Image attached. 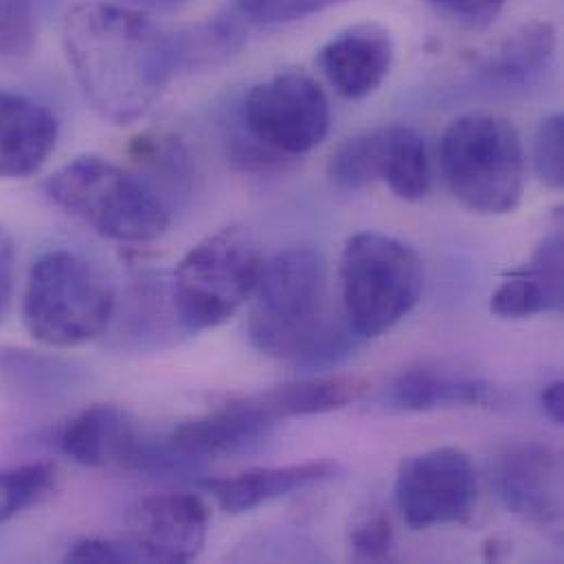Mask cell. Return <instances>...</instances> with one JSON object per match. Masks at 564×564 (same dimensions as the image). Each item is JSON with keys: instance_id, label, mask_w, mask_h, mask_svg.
Here are the masks:
<instances>
[{"instance_id": "5bb4252c", "label": "cell", "mask_w": 564, "mask_h": 564, "mask_svg": "<svg viewBox=\"0 0 564 564\" xmlns=\"http://www.w3.org/2000/svg\"><path fill=\"white\" fill-rule=\"evenodd\" d=\"M393 37L378 22H360L332 35L316 62L332 88L345 99H365L376 93L393 66Z\"/></svg>"}, {"instance_id": "7a4b0ae2", "label": "cell", "mask_w": 564, "mask_h": 564, "mask_svg": "<svg viewBox=\"0 0 564 564\" xmlns=\"http://www.w3.org/2000/svg\"><path fill=\"white\" fill-rule=\"evenodd\" d=\"M249 314V336L267 356L325 369L351 354L356 336L332 318L318 251L292 247L264 264Z\"/></svg>"}, {"instance_id": "1f68e13d", "label": "cell", "mask_w": 564, "mask_h": 564, "mask_svg": "<svg viewBox=\"0 0 564 564\" xmlns=\"http://www.w3.org/2000/svg\"><path fill=\"white\" fill-rule=\"evenodd\" d=\"M66 563L117 564L134 563L126 543H112L104 539H82L64 556Z\"/></svg>"}, {"instance_id": "9a60e30c", "label": "cell", "mask_w": 564, "mask_h": 564, "mask_svg": "<svg viewBox=\"0 0 564 564\" xmlns=\"http://www.w3.org/2000/svg\"><path fill=\"white\" fill-rule=\"evenodd\" d=\"M59 139V121L44 104L0 90V178L35 176Z\"/></svg>"}, {"instance_id": "d6986e66", "label": "cell", "mask_w": 564, "mask_h": 564, "mask_svg": "<svg viewBox=\"0 0 564 564\" xmlns=\"http://www.w3.org/2000/svg\"><path fill=\"white\" fill-rule=\"evenodd\" d=\"M174 68L178 73H203L227 64L247 44V22L231 9L198 24L170 31Z\"/></svg>"}, {"instance_id": "5b68a950", "label": "cell", "mask_w": 564, "mask_h": 564, "mask_svg": "<svg viewBox=\"0 0 564 564\" xmlns=\"http://www.w3.org/2000/svg\"><path fill=\"white\" fill-rule=\"evenodd\" d=\"M264 264L262 245L247 227L231 225L200 240L170 280L178 327L198 334L229 321L253 296Z\"/></svg>"}, {"instance_id": "836d02e7", "label": "cell", "mask_w": 564, "mask_h": 564, "mask_svg": "<svg viewBox=\"0 0 564 564\" xmlns=\"http://www.w3.org/2000/svg\"><path fill=\"white\" fill-rule=\"evenodd\" d=\"M121 7H128L132 11L145 13V15H159V13H174L187 7L192 0H110Z\"/></svg>"}, {"instance_id": "ac0fdd59", "label": "cell", "mask_w": 564, "mask_h": 564, "mask_svg": "<svg viewBox=\"0 0 564 564\" xmlns=\"http://www.w3.org/2000/svg\"><path fill=\"white\" fill-rule=\"evenodd\" d=\"M556 46L558 33L552 22L523 24L486 57L481 79L497 90H525L550 70Z\"/></svg>"}, {"instance_id": "8fae6325", "label": "cell", "mask_w": 564, "mask_h": 564, "mask_svg": "<svg viewBox=\"0 0 564 564\" xmlns=\"http://www.w3.org/2000/svg\"><path fill=\"white\" fill-rule=\"evenodd\" d=\"M207 503L192 492H163L141 499L128 514L126 547L134 561L189 563L209 536Z\"/></svg>"}, {"instance_id": "4fadbf2b", "label": "cell", "mask_w": 564, "mask_h": 564, "mask_svg": "<svg viewBox=\"0 0 564 564\" xmlns=\"http://www.w3.org/2000/svg\"><path fill=\"white\" fill-rule=\"evenodd\" d=\"M275 424L249 395L183 422L167 437V446L187 464L234 457L256 448Z\"/></svg>"}, {"instance_id": "d4e9b609", "label": "cell", "mask_w": 564, "mask_h": 564, "mask_svg": "<svg viewBox=\"0 0 564 564\" xmlns=\"http://www.w3.org/2000/svg\"><path fill=\"white\" fill-rule=\"evenodd\" d=\"M64 0H0V57H22Z\"/></svg>"}, {"instance_id": "d6a6232c", "label": "cell", "mask_w": 564, "mask_h": 564, "mask_svg": "<svg viewBox=\"0 0 564 564\" xmlns=\"http://www.w3.org/2000/svg\"><path fill=\"white\" fill-rule=\"evenodd\" d=\"M15 269H18V251L11 234L0 225V323L9 314L13 290H15Z\"/></svg>"}, {"instance_id": "603a6c76", "label": "cell", "mask_w": 564, "mask_h": 564, "mask_svg": "<svg viewBox=\"0 0 564 564\" xmlns=\"http://www.w3.org/2000/svg\"><path fill=\"white\" fill-rule=\"evenodd\" d=\"M57 488V470L48 462H31L0 470V523L42 506Z\"/></svg>"}, {"instance_id": "e575fe53", "label": "cell", "mask_w": 564, "mask_h": 564, "mask_svg": "<svg viewBox=\"0 0 564 564\" xmlns=\"http://www.w3.org/2000/svg\"><path fill=\"white\" fill-rule=\"evenodd\" d=\"M541 406L547 413V417L556 424H564V384L563 380L550 382L541 391Z\"/></svg>"}, {"instance_id": "ffe728a7", "label": "cell", "mask_w": 564, "mask_h": 564, "mask_svg": "<svg viewBox=\"0 0 564 564\" xmlns=\"http://www.w3.org/2000/svg\"><path fill=\"white\" fill-rule=\"evenodd\" d=\"M488 395L490 387L486 380L431 367H415L400 373L389 389L391 404L404 411L477 406L484 404Z\"/></svg>"}, {"instance_id": "f546056e", "label": "cell", "mask_w": 564, "mask_h": 564, "mask_svg": "<svg viewBox=\"0 0 564 564\" xmlns=\"http://www.w3.org/2000/svg\"><path fill=\"white\" fill-rule=\"evenodd\" d=\"M534 167L539 178L554 192L564 185V119L563 115L547 117L534 143Z\"/></svg>"}, {"instance_id": "83f0119b", "label": "cell", "mask_w": 564, "mask_h": 564, "mask_svg": "<svg viewBox=\"0 0 564 564\" xmlns=\"http://www.w3.org/2000/svg\"><path fill=\"white\" fill-rule=\"evenodd\" d=\"M354 0H234V11L256 26H278L303 20Z\"/></svg>"}, {"instance_id": "277c9868", "label": "cell", "mask_w": 564, "mask_h": 564, "mask_svg": "<svg viewBox=\"0 0 564 564\" xmlns=\"http://www.w3.org/2000/svg\"><path fill=\"white\" fill-rule=\"evenodd\" d=\"M440 163L451 194L466 209L506 216L521 205L528 159L512 121L497 115L457 117L442 137Z\"/></svg>"}, {"instance_id": "e0dca14e", "label": "cell", "mask_w": 564, "mask_h": 564, "mask_svg": "<svg viewBox=\"0 0 564 564\" xmlns=\"http://www.w3.org/2000/svg\"><path fill=\"white\" fill-rule=\"evenodd\" d=\"M563 236H547L534 258L508 273L492 294V312L501 318H530L543 312L563 310Z\"/></svg>"}, {"instance_id": "9c48e42d", "label": "cell", "mask_w": 564, "mask_h": 564, "mask_svg": "<svg viewBox=\"0 0 564 564\" xmlns=\"http://www.w3.org/2000/svg\"><path fill=\"white\" fill-rule=\"evenodd\" d=\"M395 506L411 530L464 525L479 501V475L462 448H433L400 462Z\"/></svg>"}, {"instance_id": "ba28073f", "label": "cell", "mask_w": 564, "mask_h": 564, "mask_svg": "<svg viewBox=\"0 0 564 564\" xmlns=\"http://www.w3.org/2000/svg\"><path fill=\"white\" fill-rule=\"evenodd\" d=\"M231 123L285 163L325 141L332 108L314 77L303 70H282L245 93Z\"/></svg>"}, {"instance_id": "3957f363", "label": "cell", "mask_w": 564, "mask_h": 564, "mask_svg": "<svg viewBox=\"0 0 564 564\" xmlns=\"http://www.w3.org/2000/svg\"><path fill=\"white\" fill-rule=\"evenodd\" d=\"M53 205L121 245H148L170 229V207L139 174L86 154L68 161L44 181Z\"/></svg>"}, {"instance_id": "8992f818", "label": "cell", "mask_w": 564, "mask_h": 564, "mask_svg": "<svg viewBox=\"0 0 564 564\" xmlns=\"http://www.w3.org/2000/svg\"><path fill=\"white\" fill-rule=\"evenodd\" d=\"M117 296L104 273L77 253H42L24 285L22 321L48 347H75L101 336L115 318Z\"/></svg>"}, {"instance_id": "7402d4cb", "label": "cell", "mask_w": 564, "mask_h": 564, "mask_svg": "<svg viewBox=\"0 0 564 564\" xmlns=\"http://www.w3.org/2000/svg\"><path fill=\"white\" fill-rule=\"evenodd\" d=\"M382 130L380 181L404 203H420L431 189V163L424 137L404 123Z\"/></svg>"}, {"instance_id": "6da1fadb", "label": "cell", "mask_w": 564, "mask_h": 564, "mask_svg": "<svg viewBox=\"0 0 564 564\" xmlns=\"http://www.w3.org/2000/svg\"><path fill=\"white\" fill-rule=\"evenodd\" d=\"M62 44L84 97L117 126L141 119L176 75L170 31L110 0L75 4Z\"/></svg>"}, {"instance_id": "44dd1931", "label": "cell", "mask_w": 564, "mask_h": 564, "mask_svg": "<svg viewBox=\"0 0 564 564\" xmlns=\"http://www.w3.org/2000/svg\"><path fill=\"white\" fill-rule=\"evenodd\" d=\"M365 391V382L351 376H325V378H303L285 382L275 389L253 395L260 409L275 422L301 415H321L338 411Z\"/></svg>"}, {"instance_id": "2e32d148", "label": "cell", "mask_w": 564, "mask_h": 564, "mask_svg": "<svg viewBox=\"0 0 564 564\" xmlns=\"http://www.w3.org/2000/svg\"><path fill=\"white\" fill-rule=\"evenodd\" d=\"M340 466L332 459H314L280 468H253L227 479H207L203 486L227 514H247L264 503L336 479Z\"/></svg>"}, {"instance_id": "7c38bea8", "label": "cell", "mask_w": 564, "mask_h": 564, "mask_svg": "<svg viewBox=\"0 0 564 564\" xmlns=\"http://www.w3.org/2000/svg\"><path fill=\"white\" fill-rule=\"evenodd\" d=\"M492 484L501 503L536 528H554L563 519V462L539 442L503 451L492 468Z\"/></svg>"}, {"instance_id": "484cf974", "label": "cell", "mask_w": 564, "mask_h": 564, "mask_svg": "<svg viewBox=\"0 0 564 564\" xmlns=\"http://www.w3.org/2000/svg\"><path fill=\"white\" fill-rule=\"evenodd\" d=\"M0 380L31 398L51 393L62 382V365L29 349L0 347Z\"/></svg>"}, {"instance_id": "f1b7e54d", "label": "cell", "mask_w": 564, "mask_h": 564, "mask_svg": "<svg viewBox=\"0 0 564 564\" xmlns=\"http://www.w3.org/2000/svg\"><path fill=\"white\" fill-rule=\"evenodd\" d=\"M349 547L358 563H391L395 558V534L389 514L376 512L360 521L351 530Z\"/></svg>"}, {"instance_id": "4dcf8cb0", "label": "cell", "mask_w": 564, "mask_h": 564, "mask_svg": "<svg viewBox=\"0 0 564 564\" xmlns=\"http://www.w3.org/2000/svg\"><path fill=\"white\" fill-rule=\"evenodd\" d=\"M426 2L468 29L490 26L506 7V0H426Z\"/></svg>"}, {"instance_id": "cb8c5ba5", "label": "cell", "mask_w": 564, "mask_h": 564, "mask_svg": "<svg viewBox=\"0 0 564 564\" xmlns=\"http://www.w3.org/2000/svg\"><path fill=\"white\" fill-rule=\"evenodd\" d=\"M380 150L382 130L347 139L329 159L327 176L332 185L343 192H360L380 181Z\"/></svg>"}, {"instance_id": "52a82bcc", "label": "cell", "mask_w": 564, "mask_h": 564, "mask_svg": "<svg viewBox=\"0 0 564 564\" xmlns=\"http://www.w3.org/2000/svg\"><path fill=\"white\" fill-rule=\"evenodd\" d=\"M345 325L356 338H376L398 325L420 301L424 267L420 253L387 234L351 236L340 253Z\"/></svg>"}, {"instance_id": "4316f807", "label": "cell", "mask_w": 564, "mask_h": 564, "mask_svg": "<svg viewBox=\"0 0 564 564\" xmlns=\"http://www.w3.org/2000/svg\"><path fill=\"white\" fill-rule=\"evenodd\" d=\"M132 159L161 178L163 185L181 189L192 176L189 154L185 145L170 134H143L132 143Z\"/></svg>"}, {"instance_id": "30bf717a", "label": "cell", "mask_w": 564, "mask_h": 564, "mask_svg": "<svg viewBox=\"0 0 564 564\" xmlns=\"http://www.w3.org/2000/svg\"><path fill=\"white\" fill-rule=\"evenodd\" d=\"M57 446L70 462L95 470L165 473L187 466L167 444H150L134 420L112 404H97L70 417L59 429Z\"/></svg>"}]
</instances>
